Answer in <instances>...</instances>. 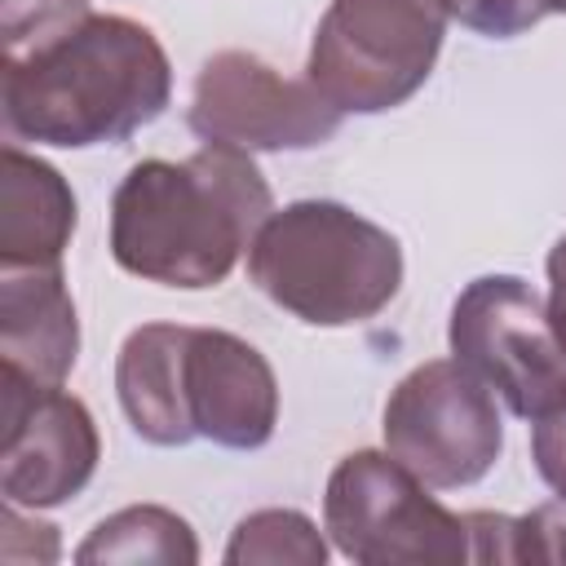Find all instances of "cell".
Segmentation results:
<instances>
[{
  "mask_svg": "<svg viewBox=\"0 0 566 566\" xmlns=\"http://www.w3.org/2000/svg\"><path fill=\"white\" fill-rule=\"evenodd\" d=\"M226 562L230 566H323L327 544L301 509H256L234 526L226 544Z\"/></svg>",
  "mask_w": 566,
  "mask_h": 566,
  "instance_id": "obj_15",
  "label": "cell"
},
{
  "mask_svg": "<svg viewBox=\"0 0 566 566\" xmlns=\"http://www.w3.org/2000/svg\"><path fill=\"white\" fill-rule=\"evenodd\" d=\"M97 460L102 438L75 394L0 367V491L9 504H66L88 486Z\"/></svg>",
  "mask_w": 566,
  "mask_h": 566,
  "instance_id": "obj_9",
  "label": "cell"
},
{
  "mask_svg": "<svg viewBox=\"0 0 566 566\" xmlns=\"http://www.w3.org/2000/svg\"><path fill=\"white\" fill-rule=\"evenodd\" d=\"M526 4H531L539 18H544V13H566V0H526Z\"/></svg>",
  "mask_w": 566,
  "mask_h": 566,
  "instance_id": "obj_20",
  "label": "cell"
},
{
  "mask_svg": "<svg viewBox=\"0 0 566 566\" xmlns=\"http://www.w3.org/2000/svg\"><path fill=\"white\" fill-rule=\"evenodd\" d=\"M513 562L566 566V500H548L526 517H513Z\"/></svg>",
  "mask_w": 566,
  "mask_h": 566,
  "instance_id": "obj_16",
  "label": "cell"
},
{
  "mask_svg": "<svg viewBox=\"0 0 566 566\" xmlns=\"http://www.w3.org/2000/svg\"><path fill=\"white\" fill-rule=\"evenodd\" d=\"M181 349L186 327L177 323H146L128 332L115 363V394L128 424L155 447H186L195 442L186 407H181Z\"/></svg>",
  "mask_w": 566,
  "mask_h": 566,
  "instance_id": "obj_13",
  "label": "cell"
},
{
  "mask_svg": "<svg viewBox=\"0 0 566 566\" xmlns=\"http://www.w3.org/2000/svg\"><path fill=\"white\" fill-rule=\"evenodd\" d=\"M548 314H553V323L566 340V234L548 252Z\"/></svg>",
  "mask_w": 566,
  "mask_h": 566,
  "instance_id": "obj_19",
  "label": "cell"
},
{
  "mask_svg": "<svg viewBox=\"0 0 566 566\" xmlns=\"http://www.w3.org/2000/svg\"><path fill=\"white\" fill-rule=\"evenodd\" d=\"M447 340L517 420H539L566 398V340L548 301L517 274L473 279L451 305Z\"/></svg>",
  "mask_w": 566,
  "mask_h": 566,
  "instance_id": "obj_6",
  "label": "cell"
},
{
  "mask_svg": "<svg viewBox=\"0 0 566 566\" xmlns=\"http://www.w3.org/2000/svg\"><path fill=\"white\" fill-rule=\"evenodd\" d=\"M75 221L66 177L9 142L0 155V265H62Z\"/></svg>",
  "mask_w": 566,
  "mask_h": 566,
  "instance_id": "obj_12",
  "label": "cell"
},
{
  "mask_svg": "<svg viewBox=\"0 0 566 566\" xmlns=\"http://www.w3.org/2000/svg\"><path fill=\"white\" fill-rule=\"evenodd\" d=\"M248 279L310 327L376 318L402 287L398 239L332 199L274 208L248 243Z\"/></svg>",
  "mask_w": 566,
  "mask_h": 566,
  "instance_id": "obj_3",
  "label": "cell"
},
{
  "mask_svg": "<svg viewBox=\"0 0 566 566\" xmlns=\"http://www.w3.org/2000/svg\"><path fill=\"white\" fill-rule=\"evenodd\" d=\"M531 455L539 478L566 500V398L539 420H531Z\"/></svg>",
  "mask_w": 566,
  "mask_h": 566,
  "instance_id": "obj_18",
  "label": "cell"
},
{
  "mask_svg": "<svg viewBox=\"0 0 566 566\" xmlns=\"http://www.w3.org/2000/svg\"><path fill=\"white\" fill-rule=\"evenodd\" d=\"M172 66L150 27L88 13L44 44L4 53V128L13 142L88 150L164 115Z\"/></svg>",
  "mask_w": 566,
  "mask_h": 566,
  "instance_id": "obj_2",
  "label": "cell"
},
{
  "mask_svg": "<svg viewBox=\"0 0 566 566\" xmlns=\"http://www.w3.org/2000/svg\"><path fill=\"white\" fill-rule=\"evenodd\" d=\"M447 22L442 0H332L305 80L340 115L394 111L429 80Z\"/></svg>",
  "mask_w": 566,
  "mask_h": 566,
  "instance_id": "obj_4",
  "label": "cell"
},
{
  "mask_svg": "<svg viewBox=\"0 0 566 566\" xmlns=\"http://www.w3.org/2000/svg\"><path fill=\"white\" fill-rule=\"evenodd\" d=\"M75 562H164V566H195L199 539L186 517L159 504H133L102 517L88 539L75 548Z\"/></svg>",
  "mask_w": 566,
  "mask_h": 566,
  "instance_id": "obj_14",
  "label": "cell"
},
{
  "mask_svg": "<svg viewBox=\"0 0 566 566\" xmlns=\"http://www.w3.org/2000/svg\"><path fill=\"white\" fill-rule=\"evenodd\" d=\"M380 433L385 451L433 491L482 482L504 451L495 394L460 358L411 367L385 402Z\"/></svg>",
  "mask_w": 566,
  "mask_h": 566,
  "instance_id": "obj_7",
  "label": "cell"
},
{
  "mask_svg": "<svg viewBox=\"0 0 566 566\" xmlns=\"http://www.w3.org/2000/svg\"><path fill=\"white\" fill-rule=\"evenodd\" d=\"M80 354V318L62 265H0V367L62 385Z\"/></svg>",
  "mask_w": 566,
  "mask_h": 566,
  "instance_id": "obj_11",
  "label": "cell"
},
{
  "mask_svg": "<svg viewBox=\"0 0 566 566\" xmlns=\"http://www.w3.org/2000/svg\"><path fill=\"white\" fill-rule=\"evenodd\" d=\"M389 451H349L323 495L332 544L363 566H455L469 562V517L438 504Z\"/></svg>",
  "mask_w": 566,
  "mask_h": 566,
  "instance_id": "obj_5",
  "label": "cell"
},
{
  "mask_svg": "<svg viewBox=\"0 0 566 566\" xmlns=\"http://www.w3.org/2000/svg\"><path fill=\"white\" fill-rule=\"evenodd\" d=\"M274 195L248 150L203 142L190 159H142L111 199V256L164 287H217L248 252Z\"/></svg>",
  "mask_w": 566,
  "mask_h": 566,
  "instance_id": "obj_1",
  "label": "cell"
},
{
  "mask_svg": "<svg viewBox=\"0 0 566 566\" xmlns=\"http://www.w3.org/2000/svg\"><path fill=\"white\" fill-rule=\"evenodd\" d=\"M442 4L451 18H460L464 27H473L482 35H495V40H509L539 22V13L526 0H442Z\"/></svg>",
  "mask_w": 566,
  "mask_h": 566,
  "instance_id": "obj_17",
  "label": "cell"
},
{
  "mask_svg": "<svg viewBox=\"0 0 566 566\" xmlns=\"http://www.w3.org/2000/svg\"><path fill=\"white\" fill-rule=\"evenodd\" d=\"M190 128L239 150H310L336 137L340 111L310 84L287 80L243 49L212 53L195 75Z\"/></svg>",
  "mask_w": 566,
  "mask_h": 566,
  "instance_id": "obj_8",
  "label": "cell"
},
{
  "mask_svg": "<svg viewBox=\"0 0 566 566\" xmlns=\"http://www.w3.org/2000/svg\"><path fill=\"white\" fill-rule=\"evenodd\" d=\"M181 407L195 438L256 451L279 424V380L256 345L221 327H186Z\"/></svg>",
  "mask_w": 566,
  "mask_h": 566,
  "instance_id": "obj_10",
  "label": "cell"
}]
</instances>
